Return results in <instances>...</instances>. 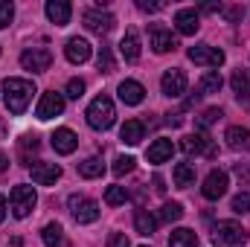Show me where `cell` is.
<instances>
[{
	"label": "cell",
	"mask_w": 250,
	"mask_h": 247,
	"mask_svg": "<svg viewBox=\"0 0 250 247\" xmlns=\"http://www.w3.org/2000/svg\"><path fill=\"white\" fill-rule=\"evenodd\" d=\"M32 93H35V84L26 82V79H6L3 82V102H6V111L21 117L29 102H32Z\"/></svg>",
	"instance_id": "cell-1"
},
{
	"label": "cell",
	"mask_w": 250,
	"mask_h": 247,
	"mask_svg": "<svg viewBox=\"0 0 250 247\" xmlns=\"http://www.w3.org/2000/svg\"><path fill=\"white\" fill-rule=\"evenodd\" d=\"M117 120V108H114V102L108 99V96H96L93 102H90V108H87V123L90 128H96V131H108L111 125Z\"/></svg>",
	"instance_id": "cell-2"
},
{
	"label": "cell",
	"mask_w": 250,
	"mask_h": 247,
	"mask_svg": "<svg viewBox=\"0 0 250 247\" xmlns=\"http://www.w3.org/2000/svg\"><path fill=\"white\" fill-rule=\"evenodd\" d=\"M212 242L218 247H236L242 242H248V230L239 221H218L212 230Z\"/></svg>",
	"instance_id": "cell-3"
},
{
	"label": "cell",
	"mask_w": 250,
	"mask_h": 247,
	"mask_svg": "<svg viewBox=\"0 0 250 247\" xmlns=\"http://www.w3.org/2000/svg\"><path fill=\"white\" fill-rule=\"evenodd\" d=\"M9 201H12V215H15V218H26V215L35 209L38 195H35L32 186H15L12 195H9Z\"/></svg>",
	"instance_id": "cell-4"
},
{
	"label": "cell",
	"mask_w": 250,
	"mask_h": 247,
	"mask_svg": "<svg viewBox=\"0 0 250 247\" xmlns=\"http://www.w3.org/2000/svg\"><path fill=\"white\" fill-rule=\"evenodd\" d=\"M67 204H70V212H73V218L79 224H93L99 218V204L90 201V198H84V195H70Z\"/></svg>",
	"instance_id": "cell-5"
},
{
	"label": "cell",
	"mask_w": 250,
	"mask_h": 247,
	"mask_svg": "<svg viewBox=\"0 0 250 247\" xmlns=\"http://www.w3.org/2000/svg\"><path fill=\"white\" fill-rule=\"evenodd\" d=\"M21 64H23V70L44 73V70H50V64H53V53H50L47 47H32V50H23V53H21Z\"/></svg>",
	"instance_id": "cell-6"
},
{
	"label": "cell",
	"mask_w": 250,
	"mask_h": 247,
	"mask_svg": "<svg viewBox=\"0 0 250 247\" xmlns=\"http://www.w3.org/2000/svg\"><path fill=\"white\" fill-rule=\"evenodd\" d=\"M148 44H151V50H154V53H160V56L178 47L175 35H172L163 23H151V26H148Z\"/></svg>",
	"instance_id": "cell-7"
},
{
	"label": "cell",
	"mask_w": 250,
	"mask_h": 247,
	"mask_svg": "<svg viewBox=\"0 0 250 247\" xmlns=\"http://www.w3.org/2000/svg\"><path fill=\"white\" fill-rule=\"evenodd\" d=\"M227 186H230V181H227V172H221V169H212V172L204 178L201 192H204V198H207V201H218V198L227 192Z\"/></svg>",
	"instance_id": "cell-8"
},
{
	"label": "cell",
	"mask_w": 250,
	"mask_h": 247,
	"mask_svg": "<svg viewBox=\"0 0 250 247\" xmlns=\"http://www.w3.org/2000/svg\"><path fill=\"white\" fill-rule=\"evenodd\" d=\"M224 59H227V56H224L218 47H209V44H198V47L189 50V62L204 64V67H221Z\"/></svg>",
	"instance_id": "cell-9"
},
{
	"label": "cell",
	"mask_w": 250,
	"mask_h": 247,
	"mask_svg": "<svg viewBox=\"0 0 250 247\" xmlns=\"http://www.w3.org/2000/svg\"><path fill=\"white\" fill-rule=\"evenodd\" d=\"M114 15L111 12H102V9H87L84 12V26L90 29V32H96V35H108L111 29H114Z\"/></svg>",
	"instance_id": "cell-10"
},
{
	"label": "cell",
	"mask_w": 250,
	"mask_h": 247,
	"mask_svg": "<svg viewBox=\"0 0 250 247\" xmlns=\"http://www.w3.org/2000/svg\"><path fill=\"white\" fill-rule=\"evenodd\" d=\"M160 87H163V93H166L169 99H178L181 93H187V73L178 70V67L166 70L163 79H160Z\"/></svg>",
	"instance_id": "cell-11"
},
{
	"label": "cell",
	"mask_w": 250,
	"mask_h": 247,
	"mask_svg": "<svg viewBox=\"0 0 250 247\" xmlns=\"http://www.w3.org/2000/svg\"><path fill=\"white\" fill-rule=\"evenodd\" d=\"M62 111H64V96H62V93H56V90H50V93H44V96H41V102H38V111H35V114H38V120H44V123H47V120L59 117Z\"/></svg>",
	"instance_id": "cell-12"
},
{
	"label": "cell",
	"mask_w": 250,
	"mask_h": 247,
	"mask_svg": "<svg viewBox=\"0 0 250 247\" xmlns=\"http://www.w3.org/2000/svg\"><path fill=\"white\" fill-rule=\"evenodd\" d=\"M29 175H32V184L53 186L59 178H62V166H56V163H32Z\"/></svg>",
	"instance_id": "cell-13"
},
{
	"label": "cell",
	"mask_w": 250,
	"mask_h": 247,
	"mask_svg": "<svg viewBox=\"0 0 250 247\" xmlns=\"http://www.w3.org/2000/svg\"><path fill=\"white\" fill-rule=\"evenodd\" d=\"M50 143H53V148H56L59 154H73L76 145H79V137H76L70 128H56L53 137H50Z\"/></svg>",
	"instance_id": "cell-14"
},
{
	"label": "cell",
	"mask_w": 250,
	"mask_h": 247,
	"mask_svg": "<svg viewBox=\"0 0 250 247\" xmlns=\"http://www.w3.org/2000/svg\"><path fill=\"white\" fill-rule=\"evenodd\" d=\"M64 56H67L70 64H84L90 59V44L84 38H70L67 47H64Z\"/></svg>",
	"instance_id": "cell-15"
},
{
	"label": "cell",
	"mask_w": 250,
	"mask_h": 247,
	"mask_svg": "<svg viewBox=\"0 0 250 247\" xmlns=\"http://www.w3.org/2000/svg\"><path fill=\"white\" fill-rule=\"evenodd\" d=\"M120 99H123L125 105H140L146 99V87L140 82H134V79H125L123 84H120Z\"/></svg>",
	"instance_id": "cell-16"
},
{
	"label": "cell",
	"mask_w": 250,
	"mask_h": 247,
	"mask_svg": "<svg viewBox=\"0 0 250 247\" xmlns=\"http://www.w3.org/2000/svg\"><path fill=\"white\" fill-rule=\"evenodd\" d=\"M70 15H73V6H70L67 0H50V3H47V18H50L56 26L70 23Z\"/></svg>",
	"instance_id": "cell-17"
},
{
	"label": "cell",
	"mask_w": 250,
	"mask_h": 247,
	"mask_svg": "<svg viewBox=\"0 0 250 247\" xmlns=\"http://www.w3.org/2000/svg\"><path fill=\"white\" fill-rule=\"evenodd\" d=\"M172 151H175V145H172V140H154L151 145H148V151H146V157H148V163H166L169 157H172Z\"/></svg>",
	"instance_id": "cell-18"
},
{
	"label": "cell",
	"mask_w": 250,
	"mask_h": 247,
	"mask_svg": "<svg viewBox=\"0 0 250 247\" xmlns=\"http://www.w3.org/2000/svg\"><path fill=\"white\" fill-rule=\"evenodd\" d=\"M224 140H227V145L236 148V151H248L250 148V131L242 128V125H230L227 134H224Z\"/></svg>",
	"instance_id": "cell-19"
},
{
	"label": "cell",
	"mask_w": 250,
	"mask_h": 247,
	"mask_svg": "<svg viewBox=\"0 0 250 247\" xmlns=\"http://www.w3.org/2000/svg\"><path fill=\"white\" fill-rule=\"evenodd\" d=\"M175 26H178V32L181 35H195L198 32V12L195 9H181L178 15H175Z\"/></svg>",
	"instance_id": "cell-20"
},
{
	"label": "cell",
	"mask_w": 250,
	"mask_h": 247,
	"mask_svg": "<svg viewBox=\"0 0 250 247\" xmlns=\"http://www.w3.org/2000/svg\"><path fill=\"white\" fill-rule=\"evenodd\" d=\"M181 148L187 154H201V151L212 154V145H209V137L207 134H189V137H184L181 140Z\"/></svg>",
	"instance_id": "cell-21"
},
{
	"label": "cell",
	"mask_w": 250,
	"mask_h": 247,
	"mask_svg": "<svg viewBox=\"0 0 250 247\" xmlns=\"http://www.w3.org/2000/svg\"><path fill=\"white\" fill-rule=\"evenodd\" d=\"M143 134H146V125L140 120H128V123L120 128V140L125 145H140L143 143Z\"/></svg>",
	"instance_id": "cell-22"
},
{
	"label": "cell",
	"mask_w": 250,
	"mask_h": 247,
	"mask_svg": "<svg viewBox=\"0 0 250 247\" xmlns=\"http://www.w3.org/2000/svg\"><path fill=\"white\" fill-rule=\"evenodd\" d=\"M120 53H123L125 62H140V38H137V32L134 29H128L123 35V41H120Z\"/></svg>",
	"instance_id": "cell-23"
},
{
	"label": "cell",
	"mask_w": 250,
	"mask_h": 247,
	"mask_svg": "<svg viewBox=\"0 0 250 247\" xmlns=\"http://www.w3.org/2000/svg\"><path fill=\"white\" fill-rule=\"evenodd\" d=\"M230 84H233V93L242 99V102H248L250 99V70H236L233 73V79H230Z\"/></svg>",
	"instance_id": "cell-24"
},
{
	"label": "cell",
	"mask_w": 250,
	"mask_h": 247,
	"mask_svg": "<svg viewBox=\"0 0 250 247\" xmlns=\"http://www.w3.org/2000/svg\"><path fill=\"white\" fill-rule=\"evenodd\" d=\"M102 172H105V163H102L99 157H87V160H82V163H79V175H82V178H87V181L102 178Z\"/></svg>",
	"instance_id": "cell-25"
},
{
	"label": "cell",
	"mask_w": 250,
	"mask_h": 247,
	"mask_svg": "<svg viewBox=\"0 0 250 247\" xmlns=\"http://www.w3.org/2000/svg\"><path fill=\"white\" fill-rule=\"evenodd\" d=\"M172 178H175V186L187 189V186L195 184V166H192V163H178L175 172H172Z\"/></svg>",
	"instance_id": "cell-26"
},
{
	"label": "cell",
	"mask_w": 250,
	"mask_h": 247,
	"mask_svg": "<svg viewBox=\"0 0 250 247\" xmlns=\"http://www.w3.org/2000/svg\"><path fill=\"white\" fill-rule=\"evenodd\" d=\"M169 247H198V236H195V230H187V227L175 230V233L169 236Z\"/></svg>",
	"instance_id": "cell-27"
},
{
	"label": "cell",
	"mask_w": 250,
	"mask_h": 247,
	"mask_svg": "<svg viewBox=\"0 0 250 247\" xmlns=\"http://www.w3.org/2000/svg\"><path fill=\"white\" fill-rule=\"evenodd\" d=\"M41 239H44V245L47 247H62V239H64V230L59 221H50L44 230H41Z\"/></svg>",
	"instance_id": "cell-28"
},
{
	"label": "cell",
	"mask_w": 250,
	"mask_h": 247,
	"mask_svg": "<svg viewBox=\"0 0 250 247\" xmlns=\"http://www.w3.org/2000/svg\"><path fill=\"white\" fill-rule=\"evenodd\" d=\"M221 84H224V79H221L218 70H207V73L201 76V93H218Z\"/></svg>",
	"instance_id": "cell-29"
},
{
	"label": "cell",
	"mask_w": 250,
	"mask_h": 247,
	"mask_svg": "<svg viewBox=\"0 0 250 247\" xmlns=\"http://www.w3.org/2000/svg\"><path fill=\"white\" fill-rule=\"evenodd\" d=\"M134 227H137V233H143V236H151V233H154V227H157V218H154L151 212L140 209V212L134 215Z\"/></svg>",
	"instance_id": "cell-30"
},
{
	"label": "cell",
	"mask_w": 250,
	"mask_h": 247,
	"mask_svg": "<svg viewBox=\"0 0 250 247\" xmlns=\"http://www.w3.org/2000/svg\"><path fill=\"white\" fill-rule=\"evenodd\" d=\"M125 201H128L125 186H108V189H105V204H108V206H123Z\"/></svg>",
	"instance_id": "cell-31"
},
{
	"label": "cell",
	"mask_w": 250,
	"mask_h": 247,
	"mask_svg": "<svg viewBox=\"0 0 250 247\" xmlns=\"http://www.w3.org/2000/svg\"><path fill=\"white\" fill-rule=\"evenodd\" d=\"M181 215H184V206L181 204H163V209H160V221H166V224L181 221Z\"/></svg>",
	"instance_id": "cell-32"
},
{
	"label": "cell",
	"mask_w": 250,
	"mask_h": 247,
	"mask_svg": "<svg viewBox=\"0 0 250 247\" xmlns=\"http://www.w3.org/2000/svg\"><path fill=\"white\" fill-rule=\"evenodd\" d=\"M96 64H99V70L102 73H114V53H111V47H99V56H96Z\"/></svg>",
	"instance_id": "cell-33"
},
{
	"label": "cell",
	"mask_w": 250,
	"mask_h": 247,
	"mask_svg": "<svg viewBox=\"0 0 250 247\" xmlns=\"http://www.w3.org/2000/svg\"><path fill=\"white\" fill-rule=\"evenodd\" d=\"M134 163H137V160H134L131 154H123V157H117V160H114V175H128V172L134 169Z\"/></svg>",
	"instance_id": "cell-34"
},
{
	"label": "cell",
	"mask_w": 250,
	"mask_h": 247,
	"mask_svg": "<svg viewBox=\"0 0 250 247\" xmlns=\"http://www.w3.org/2000/svg\"><path fill=\"white\" fill-rule=\"evenodd\" d=\"M233 212H239V215H245V212H250V192H239L236 198H233Z\"/></svg>",
	"instance_id": "cell-35"
},
{
	"label": "cell",
	"mask_w": 250,
	"mask_h": 247,
	"mask_svg": "<svg viewBox=\"0 0 250 247\" xmlns=\"http://www.w3.org/2000/svg\"><path fill=\"white\" fill-rule=\"evenodd\" d=\"M218 120H221V108H209V111H204L198 117V128H209V125L218 123Z\"/></svg>",
	"instance_id": "cell-36"
},
{
	"label": "cell",
	"mask_w": 250,
	"mask_h": 247,
	"mask_svg": "<svg viewBox=\"0 0 250 247\" xmlns=\"http://www.w3.org/2000/svg\"><path fill=\"white\" fill-rule=\"evenodd\" d=\"M64 96H70V99H82V96H84V82H82V79H70Z\"/></svg>",
	"instance_id": "cell-37"
},
{
	"label": "cell",
	"mask_w": 250,
	"mask_h": 247,
	"mask_svg": "<svg viewBox=\"0 0 250 247\" xmlns=\"http://www.w3.org/2000/svg\"><path fill=\"white\" fill-rule=\"evenodd\" d=\"M12 18H15V6H12L9 0H0V29H3V26H9V23H12Z\"/></svg>",
	"instance_id": "cell-38"
},
{
	"label": "cell",
	"mask_w": 250,
	"mask_h": 247,
	"mask_svg": "<svg viewBox=\"0 0 250 247\" xmlns=\"http://www.w3.org/2000/svg\"><path fill=\"white\" fill-rule=\"evenodd\" d=\"M108 247H131V242H128V236H125V233H111Z\"/></svg>",
	"instance_id": "cell-39"
},
{
	"label": "cell",
	"mask_w": 250,
	"mask_h": 247,
	"mask_svg": "<svg viewBox=\"0 0 250 247\" xmlns=\"http://www.w3.org/2000/svg\"><path fill=\"white\" fill-rule=\"evenodd\" d=\"M137 6H140L143 12H160V9H163V3H148V0H137Z\"/></svg>",
	"instance_id": "cell-40"
},
{
	"label": "cell",
	"mask_w": 250,
	"mask_h": 247,
	"mask_svg": "<svg viewBox=\"0 0 250 247\" xmlns=\"http://www.w3.org/2000/svg\"><path fill=\"white\" fill-rule=\"evenodd\" d=\"M154 189H157V192H160V195H163V192H166V186H163V178H160V175H154Z\"/></svg>",
	"instance_id": "cell-41"
},
{
	"label": "cell",
	"mask_w": 250,
	"mask_h": 247,
	"mask_svg": "<svg viewBox=\"0 0 250 247\" xmlns=\"http://www.w3.org/2000/svg\"><path fill=\"white\" fill-rule=\"evenodd\" d=\"M3 218H6V198L0 195V221H3Z\"/></svg>",
	"instance_id": "cell-42"
},
{
	"label": "cell",
	"mask_w": 250,
	"mask_h": 247,
	"mask_svg": "<svg viewBox=\"0 0 250 247\" xmlns=\"http://www.w3.org/2000/svg\"><path fill=\"white\" fill-rule=\"evenodd\" d=\"M6 166H9V157H6V154H3V151H0V172H3V169H6Z\"/></svg>",
	"instance_id": "cell-43"
},
{
	"label": "cell",
	"mask_w": 250,
	"mask_h": 247,
	"mask_svg": "<svg viewBox=\"0 0 250 247\" xmlns=\"http://www.w3.org/2000/svg\"><path fill=\"white\" fill-rule=\"evenodd\" d=\"M143 247H148V245H143Z\"/></svg>",
	"instance_id": "cell-44"
},
{
	"label": "cell",
	"mask_w": 250,
	"mask_h": 247,
	"mask_svg": "<svg viewBox=\"0 0 250 247\" xmlns=\"http://www.w3.org/2000/svg\"><path fill=\"white\" fill-rule=\"evenodd\" d=\"M248 105H250V99H248Z\"/></svg>",
	"instance_id": "cell-45"
}]
</instances>
